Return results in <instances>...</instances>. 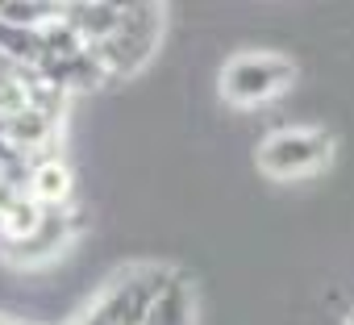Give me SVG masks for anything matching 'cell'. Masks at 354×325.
Segmentation results:
<instances>
[{"instance_id": "obj_7", "label": "cell", "mask_w": 354, "mask_h": 325, "mask_svg": "<svg viewBox=\"0 0 354 325\" xmlns=\"http://www.w3.org/2000/svg\"><path fill=\"white\" fill-rule=\"evenodd\" d=\"M142 325H192V284L180 271H175L167 279V288L154 296Z\"/></svg>"}, {"instance_id": "obj_4", "label": "cell", "mask_w": 354, "mask_h": 325, "mask_svg": "<svg viewBox=\"0 0 354 325\" xmlns=\"http://www.w3.org/2000/svg\"><path fill=\"white\" fill-rule=\"evenodd\" d=\"M80 234V209H46V221L38 225V234H30L26 242H5V259L13 267H42L50 259H59L71 238Z\"/></svg>"}, {"instance_id": "obj_9", "label": "cell", "mask_w": 354, "mask_h": 325, "mask_svg": "<svg viewBox=\"0 0 354 325\" xmlns=\"http://www.w3.org/2000/svg\"><path fill=\"white\" fill-rule=\"evenodd\" d=\"M17 196H21V192H17V188H13V184L5 180V176H0V221L9 217V209L17 205Z\"/></svg>"}, {"instance_id": "obj_1", "label": "cell", "mask_w": 354, "mask_h": 325, "mask_svg": "<svg viewBox=\"0 0 354 325\" xmlns=\"http://www.w3.org/2000/svg\"><path fill=\"white\" fill-rule=\"evenodd\" d=\"M333 158V133L321 125H304V129H275L263 138V146L254 150L259 171L271 180H300L321 171Z\"/></svg>"}, {"instance_id": "obj_2", "label": "cell", "mask_w": 354, "mask_h": 325, "mask_svg": "<svg viewBox=\"0 0 354 325\" xmlns=\"http://www.w3.org/2000/svg\"><path fill=\"white\" fill-rule=\"evenodd\" d=\"M158 30H162V5H121V30L92 50L100 55L113 80H133L150 63Z\"/></svg>"}, {"instance_id": "obj_10", "label": "cell", "mask_w": 354, "mask_h": 325, "mask_svg": "<svg viewBox=\"0 0 354 325\" xmlns=\"http://www.w3.org/2000/svg\"><path fill=\"white\" fill-rule=\"evenodd\" d=\"M346 325H354V313H350V317H346Z\"/></svg>"}, {"instance_id": "obj_8", "label": "cell", "mask_w": 354, "mask_h": 325, "mask_svg": "<svg viewBox=\"0 0 354 325\" xmlns=\"http://www.w3.org/2000/svg\"><path fill=\"white\" fill-rule=\"evenodd\" d=\"M42 221H46V209H42L30 192H21L17 205L9 209V217L0 221V234H5V242H26L30 234H38Z\"/></svg>"}, {"instance_id": "obj_5", "label": "cell", "mask_w": 354, "mask_h": 325, "mask_svg": "<svg viewBox=\"0 0 354 325\" xmlns=\"http://www.w3.org/2000/svg\"><path fill=\"white\" fill-rule=\"evenodd\" d=\"M42 209H67L75 184H71V171L59 154H46V158H34V171H30V188H26Z\"/></svg>"}, {"instance_id": "obj_3", "label": "cell", "mask_w": 354, "mask_h": 325, "mask_svg": "<svg viewBox=\"0 0 354 325\" xmlns=\"http://www.w3.org/2000/svg\"><path fill=\"white\" fill-rule=\"evenodd\" d=\"M296 80V63L288 55H234L221 67V100L234 109H254L271 96H279L288 84Z\"/></svg>"}, {"instance_id": "obj_6", "label": "cell", "mask_w": 354, "mask_h": 325, "mask_svg": "<svg viewBox=\"0 0 354 325\" xmlns=\"http://www.w3.org/2000/svg\"><path fill=\"white\" fill-rule=\"evenodd\" d=\"M63 21L84 38V46H100L121 30V5H63Z\"/></svg>"}]
</instances>
